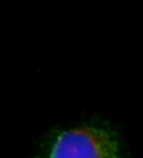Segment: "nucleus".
Listing matches in <instances>:
<instances>
[{
    "mask_svg": "<svg viewBox=\"0 0 143 158\" xmlns=\"http://www.w3.org/2000/svg\"><path fill=\"white\" fill-rule=\"evenodd\" d=\"M117 141L108 132L84 126L63 132L50 158H117Z\"/></svg>",
    "mask_w": 143,
    "mask_h": 158,
    "instance_id": "nucleus-1",
    "label": "nucleus"
}]
</instances>
